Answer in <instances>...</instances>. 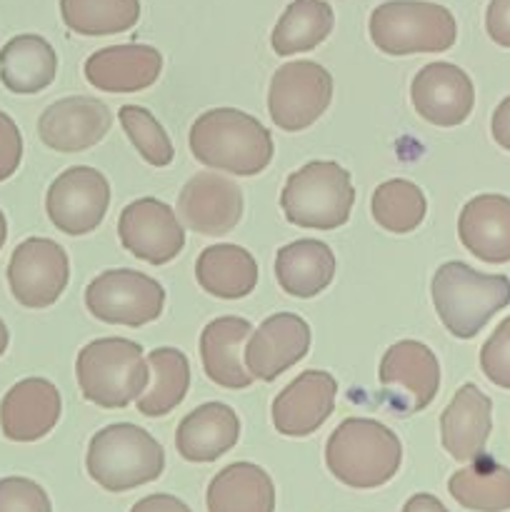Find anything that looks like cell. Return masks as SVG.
<instances>
[{"label": "cell", "mask_w": 510, "mask_h": 512, "mask_svg": "<svg viewBox=\"0 0 510 512\" xmlns=\"http://www.w3.org/2000/svg\"><path fill=\"white\" fill-rule=\"evenodd\" d=\"M195 278L208 295L220 300H240L258 285V263L240 245L218 243L205 248L195 263Z\"/></svg>", "instance_id": "28"}, {"label": "cell", "mask_w": 510, "mask_h": 512, "mask_svg": "<svg viewBox=\"0 0 510 512\" xmlns=\"http://www.w3.org/2000/svg\"><path fill=\"white\" fill-rule=\"evenodd\" d=\"M23 160V135L15 120L0 110V183L15 175Z\"/></svg>", "instance_id": "37"}, {"label": "cell", "mask_w": 510, "mask_h": 512, "mask_svg": "<svg viewBox=\"0 0 510 512\" xmlns=\"http://www.w3.org/2000/svg\"><path fill=\"white\" fill-rule=\"evenodd\" d=\"M253 325L238 315L210 320L200 333V360L205 375L215 385L228 390H245L255 383L253 373L245 365V350Z\"/></svg>", "instance_id": "22"}, {"label": "cell", "mask_w": 510, "mask_h": 512, "mask_svg": "<svg viewBox=\"0 0 510 512\" xmlns=\"http://www.w3.org/2000/svg\"><path fill=\"white\" fill-rule=\"evenodd\" d=\"M333 278L335 255L323 240H295L283 245L275 255V280L290 298H315L333 283Z\"/></svg>", "instance_id": "25"}, {"label": "cell", "mask_w": 510, "mask_h": 512, "mask_svg": "<svg viewBox=\"0 0 510 512\" xmlns=\"http://www.w3.org/2000/svg\"><path fill=\"white\" fill-rule=\"evenodd\" d=\"M70 280V260L63 245L50 238H28L13 250L8 285L23 308L43 310L58 303Z\"/></svg>", "instance_id": "11"}, {"label": "cell", "mask_w": 510, "mask_h": 512, "mask_svg": "<svg viewBox=\"0 0 510 512\" xmlns=\"http://www.w3.org/2000/svg\"><path fill=\"white\" fill-rule=\"evenodd\" d=\"M85 305L90 315L103 323L140 328L160 318L165 308V288L138 270H105L85 288Z\"/></svg>", "instance_id": "8"}, {"label": "cell", "mask_w": 510, "mask_h": 512, "mask_svg": "<svg viewBox=\"0 0 510 512\" xmlns=\"http://www.w3.org/2000/svg\"><path fill=\"white\" fill-rule=\"evenodd\" d=\"M338 383L325 370H305L273 400V425L285 438H308L333 415Z\"/></svg>", "instance_id": "17"}, {"label": "cell", "mask_w": 510, "mask_h": 512, "mask_svg": "<svg viewBox=\"0 0 510 512\" xmlns=\"http://www.w3.org/2000/svg\"><path fill=\"white\" fill-rule=\"evenodd\" d=\"M410 103L415 113L438 128H455L470 118L475 105V88L470 75L453 63L425 65L410 83Z\"/></svg>", "instance_id": "14"}, {"label": "cell", "mask_w": 510, "mask_h": 512, "mask_svg": "<svg viewBox=\"0 0 510 512\" xmlns=\"http://www.w3.org/2000/svg\"><path fill=\"white\" fill-rule=\"evenodd\" d=\"M118 120L123 125L125 135L130 138V143L143 155L145 163L155 165V168H165V165L173 163V143H170L165 128L155 120L150 110L140 108V105H123L118 110Z\"/></svg>", "instance_id": "34"}, {"label": "cell", "mask_w": 510, "mask_h": 512, "mask_svg": "<svg viewBox=\"0 0 510 512\" xmlns=\"http://www.w3.org/2000/svg\"><path fill=\"white\" fill-rule=\"evenodd\" d=\"M460 243L485 263L510 260V198L498 193L475 195L458 218Z\"/></svg>", "instance_id": "24"}, {"label": "cell", "mask_w": 510, "mask_h": 512, "mask_svg": "<svg viewBox=\"0 0 510 512\" xmlns=\"http://www.w3.org/2000/svg\"><path fill=\"white\" fill-rule=\"evenodd\" d=\"M335 15L325 0H293L275 23L270 45L275 55H298L318 48L333 33Z\"/></svg>", "instance_id": "30"}, {"label": "cell", "mask_w": 510, "mask_h": 512, "mask_svg": "<svg viewBox=\"0 0 510 512\" xmlns=\"http://www.w3.org/2000/svg\"><path fill=\"white\" fill-rule=\"evenodd\" d=\"M493 430V400L473 383H465L440 415V443L460 463L480 458Z\"/></svg>", "instance_id": "21"}, {"label": "cell", "mask_w": 510, "mask_h": 512, "mask_svg": "<svg viewBox=\"0 0 510 512\" xmlns=\"http://www.w3.org/2000/svg\"><path fill=\"white\" fill-rule=\"evenodd\" d=\"M403 463L400 438L370 418H348L325 443V465L335 480L355 490H373L390 483Z\"/></svg>", "instance_id": "2"}, {"label": "cell", "mask_w": 510, "mask_h": 512, "mask_svg": "<svg viewBox=\"0 0 510 512\" xmlns=\"http://www.w3.org/2000/svg\"><path fill=\"white\" fill-rule=\"evenodd\" d=\"M8 343H10V333H8V328H5L3 318H0V355H5V350H8Z\"/></svg>", "instance_id": "42"}, {"label": "cell", "mask_w": 510, "mask_h": 512, "mask_svg": "<svg viewBox=\"0 0 510 512\" xmlns=\"http://www.w3.org/2000/svg\"><path fill=\"white\" fill-rule=\"evenodd\" d=\"M208 512H275V485L260 465L233 463L208 485Z\"/></svg>", "instance_id": "27"}, {"label": "cell", "mask_w": 510, "mask_h": 512, "mask_svg": "<svg viewBox=\"0 0 510 512\" xmlns=\"http://www.w3.org/2000/svg\"><path fill=\"white\" fill-rule=\"evenodd\" d=\"M108 205V178L90 165H75V168L63 170L50 183L48 195H45V210H48L50 223L70 238L93 233L103 223Z\"/></svg>", "instance_id": "12"}, {"label": "cell", "mask_w": 510, "mask_h": 512, "mask_svg": "<svg viewBox=\"0 0 510 512\" xmlns=\"http://www.w3.org/2000/svg\"><path fill=\"white\" fill-rule=\"evenodd\" d=\"M368 33L385 55L445 53L458 40V23L448 8L428 0H388L370 13Z\"/></svg>", "instance_id": "6"}, {"label": "cell", "mask_w": 510, "mask_h": 512, "mask_svg": "<svg viewBox=\"0 0 510 512\" xmlns=\"http://www.w3.org/2000/svg\"><path fill=\"white\" fill-rule=\"evenodd\" d=\"M490 133H493L495 143L500 148L510 150V95L505 100H500V105L495 108L493 120H490Z\"/></svg>", "instance_id": "40"}, {"label": "cell", "mask_w": 510, "mask_h": 512, "mask_svg": "<svg viewBox=\"0 0 510 512\" xmlns=\"http://www.w3.org/2000/svg\"><path fill=\"white\" fill-rule=\"evenodd\" d=\"M148 365L153 385L135 400V405L145 418H163L170 410L178 408L188 395L190 363L183 350L155 348L148 355Z\"/></svg>", "instance_id": "31"}, {"label": "cell", "mask_w": 510, "mask_h": 512, "mask_svg": "<svg viewBox=\"0 0 510 512\" xmlns=\"http://www.w3.org/2000/svg\"><path fill=\"white\" fill-rule=\"evenodd\" d=\"M85 468L108 493H128L163 475L165 450L148 430L133 423H115L90 438Z\"/></svg>", "instance_id": "5"}, {"label": "cell", "mask_w": 510, "mask_h": 512, "mask_svg": "<svg viewBox=\"0 0 510 512\" xmlns=\"http://www.w3.org/2000/svg\"><path fill=\"white\" fill-rule=\"evenodd\" d=\"M55 73H58V55L43 35H15L0 48V80L10 93H40L53 83Z\"/></svg>", "instance_id": "26"}, {"label": "cell", "mask_w": 510, "mask_h": 512, "mask_svg": "<svg viewBox=\"0 0 510 512\" xmlns=\"http://www.w3.org/2000/svg\"><path fill=\"white\" fill-rule=\"evenodd\" d=\"M485 30L493 43L510 48V0H490L485 10Z\"/></svg>", "instance_id": "38"}, {"label": "cell", "mask_w": 510, "mask_h": 512, "mask_svg": "<svg viewBox=\"0 0 510 512\" xmlns=\"http://www.w3.org/2000/svg\"><path fill=\"white\" fill-rule=\"evenodd\" d=\"M355 188L350 173L333 160H313L288 175L280 193L288 223L308 230H335L350 220Z\"/></svg>", "instance_id": "7"}, {"label": "cell", "mask_w": 510, "mask_h": 512, "mask_svg": "<svg viewBox=\"0 0 510 512\" xmlns=\"http://www.w3.org/2000/svg\"><path fill=\"white\" fill-rule=\"evenodd\" d=\"M425 210H428L425 193L405 178L385 180L373 190V198H370L373 220L393 235L413 233L423 223Z\"/></svg>", "instance_id": "33"}, {"label": "cell", "mask_w": 510, "mask_h": 512, "mask_svg": "<svg viewBox=\"0 0 510 512\" xmlns=\"http://www.w3.org/2000/svg\"><path fill=\"white\" fill-rule=\"evenodd\" d=\"M75 375L88 403L105 410L128 408L150 380L148 355L135 340L98 338L78 353Z\"/></svg>", "instance_id": "4"}, {"label": "cell", "mask_w": 510, "mask_h": 512, "mask_svg": "<svg viewBox=\"0 0 510 512\" xmlns=\"http://www.w3.org/2000/svg\"><path fill=\"white\" fill-rule=\"evenodd\" d=\"M63 400L45 378H25L5 393L0 403V428L13 443H35L58 425Z\"/></svg>", "instance_id": "19"}, {"label": "cell", "mask_w": 510, "mask_h": 512, "mask_svg": "<svg viewBox=\"0 0 510 512\" xmlns=\"http://www.w3.org/2000/svg\"><path fill=\"white\" fill-rule=\"evenodd\" d=\"M403 512H450V510L445 508L435 495L418 493L413 495V498H408V503L403 505Z\"/></svg>", "instance_id": "41"}, {"label": "cell", "mask_w": 510, "mask_h": 512, "mask_svg": "<svg viewBox=\"0 0 510 512\" xmlns=\"http://www.w3.org/2000/svg\"><path fill=\"white\" fill-rule=\"evenodd\" d=\"M68 30L85 38L125 33L140 20V0H60Z\"/></svg>", "instance_id": "32"}, {"label": "cell", "mask_w": 510, "mask_h": 512, "mask_svg": "<svg viewBox=\"0 0 510 512\" xmlns=\"http://www.w3.org/2000/svg\"><path fill=\"white\" fill-rule=\"evenodd\" d=\"M310 325L295 313H275L250 333L245 343V365L255 380L273 383L310 350Z\"/></svg>", "instance_id": "16"}, {"label": "cell", "mask_w": 510, "mask_h": 512, "mask_svg": "<svg viewBox=\"0 0 510 512\" xmlns=\"http://www.w3.org/2000/svg\"><path fill=\"white\" fill-rule=\"evenodd\" d=\"M480 368L490 383L510 390V315L480 348Z\"/></svg>", "instance_id": "35"}, {"label": "cell", "mask_w": 510, "mask_h": 512, "mask_svg": "<svg viewBox=\"0 0 510 512\" xmlns=\"http://www.w3.org/2000/svg\"><path fill=\"white\" fill-rule=\"evenodd\" d=\"M120 243L135 258L165 265L185 248V228L175 210L158 198H138L125 205L118 220Z\"/></svg>", "instance_id": "13"}, {"label": "cell", "mask_w": 510, "mask_h": 512, "mask_svg": "<svg viewBox=\"0 0 510 512\" xmlns=\"http://www.w3.org/2000/svg\"><path fill=\"white\" fill-rule=\"evenodd\" d=\"M0 512H53V505L35 480L13 475L0 480Z\"/></svg>", "instance_id": "36"}, {"label": "cell", "mask_w": 510, "mask_h": 512, "mask_svg": "<svg viewBox=\"0 0 510 512\" xmlns=\"http://www.w3.org/2000/svg\"><path fill=\"white\" fill-rule=\"evenodd\" d=\"M5 240H8V220H5L3 210H0V250H3Z\"/></svg>", "instance_id": "43"}, {"label": "cell", "mask_w": 510, "mask_h": 512, "mask_svg": "<svg viewBox=\"0 0 510 512\" xmlns=\"http://www.w3.org/2000/svg\"><path fill=\"white\" fill-rule=\"evenodd\" d=\"M195 160L220 173H263L275 153L273 135L255 115L235 108H213L198 115L188 135Z\"/></svg>", "instance_id": "1"}, {"label": "cell", "mask_w": 510, "mask_h": 512, "mask_svg": "<svg viewBox=\"0 0 510 512\" xmlns=\"http://www.w3.org/2000/svg\"><path fill=\"white\" fill-rule=\"evenodd\" d=\"M163 55L143 43L110 45L85 60V80L100 93H138L160 78Z\"/></svg>", "instance_id": "20"}, {"label": "cell", "mask_w": 510, "mask_h": 512, "mask_svg": "<svg viewBox=\"0 0 510 512\" xmlns=\"http://www.w3.org/2000/svg\"><path fill=\"white\" fill-rule=\"evenodd\" d=\"M450 498L465 510L505 512L510 510V468L495 463L488 455L470 460L448 480Z\"/></svg>", "instance_id": "29"}, {"label": "cell", "mask_w": 510, "mask_h": 512, "mask_svg": "<svg viewBox=\"0 0 510 512\" xmlns=\"http://www.w3.org/2000/svg\"><path fill=\"white\" fill-rule=\"evenodd\" d=\"M113 128L108 105L88 95L55 100L38 118V135L55 153H80L98 145Z\"/></svg>", "instance_id": "15"}, {"label": "cell", "mask_w": 510, "mask_h": 512, "mask_svg": "<svg viewBox=\"0 0 510 512\" xmlns=\"http://www.w3.org/2000/svg\"><path fill=\"white\" fill-rule=\"evenodd\" d=\"M178 215L200 235H225L243 218V190L225 175L198 173L178 195Z\"/></svg>", "instance_id": "18"}, {"label": "cell", "mask_w": 510, "mask_h": 512, "mask_svg": "<svg viewBox=\"0 0 510 512\" xmlns=\"http://www.w3.org/2000/svg\"><path fill=\"white\" fill-rule=\"evenodd\" d=\"M130 512H193V510H190L183 500L175 498V495L158 493V495H148V498L138 500V503L130 508Z\"/></svg>", "instance_id": "39"}, {"label": "cell", "mask_w": 510, "mask_h": 512, "mask_svg": "<svg viewBox=\"0 0 510 512\" xmlns=\"http://www.w3.org/2000/svg\"><path fill=\"white\" fill-rule=\"evenodd\" d=\"M240 440V418L225 403L190 410L175 430V448L188 463H215Z\"/></svg>", "instance_id": "23"}, {"label": "cell", "mask_w": 510, "mask_h": 512, "mask_svg": "<svg viewBox=\"0 0 510 512\" xmlns=\"http://www.w3.org/2000/svg\"><path fill=\"white\" fill-rule=\"evenodd\" d=\"M430 295L445 330L453 338L470 340L498 310L510 305V278L478 273L460 260H450L435 270Z\"/></svg>", "instance_id": "3"}, {"label": "cell", "mask_w": 510, "mask_h": 512, "mask_svg": "<svg viewBox=\"0 0 510 512\" xmlns=\"http://www.w3.org/2000/svg\"><path fill=\"white\" fill-rule=\"evenodd\" d=\"M380 395L398 415L428 408L440 390V363L433 350L418 340H400L385 350L378 370Z\"/></svg>", "instance_id": "10"}, {"label": "cell", "mask_w": 510, "mask_h": 512, "mask_svg": "<svg viewBox=\"0 0 510 512\" xmlns=\"http://www.w3.org/2000/svg\"><path fill=\"white\" fill-rule=\"evenodd\" d=\"M333 100V75L313 60L280 65L270 78V120L285 133L310 128Z\"/></svg>", "instance_id": "9"}]
</instances>
